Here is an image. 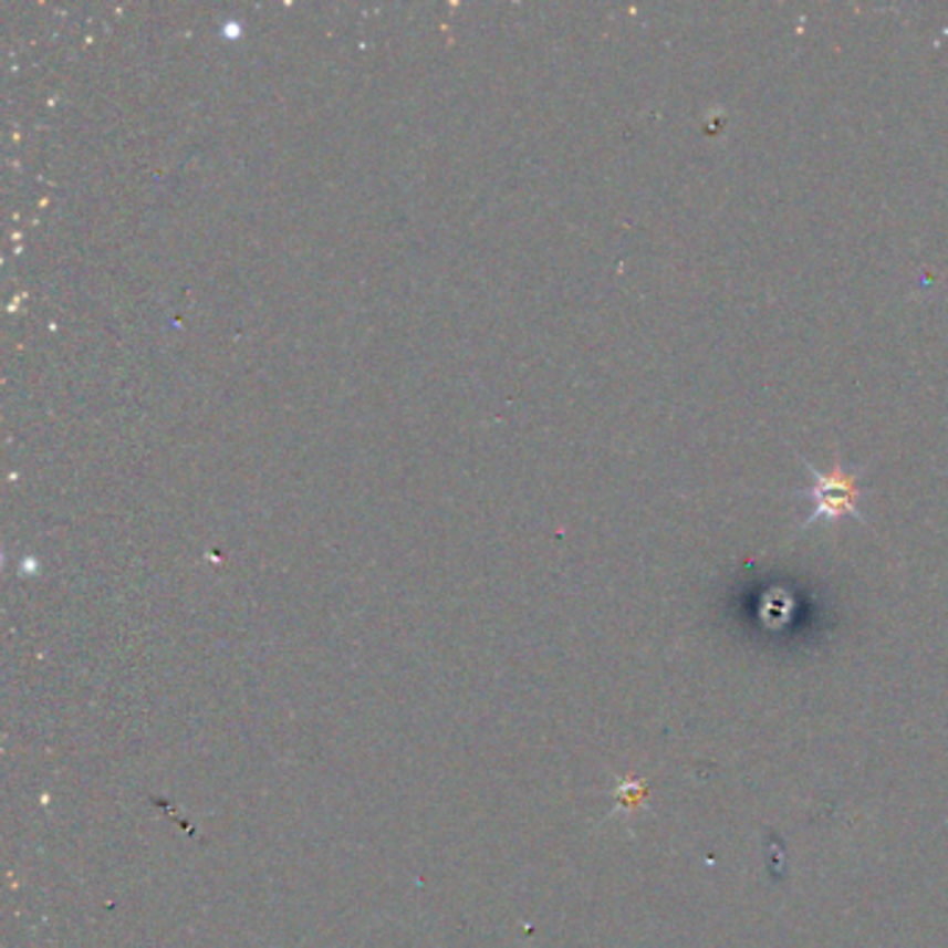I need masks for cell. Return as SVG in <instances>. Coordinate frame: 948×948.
Here are the masks:
<instances>
[{
  "label": "cell",
  "mask_w": 948,
  "mask_h": 948,
  "mask_svg": "<svg viewBox=\"0 0 948 948\" xmlns=\"http://www.w3.org/2000/svg\"><path fill=\"white\" fill-rule=\"evenodd\" d=\"M806 473H810L812 485L806 487V490H801L799 496L810 498L812 509L810 518L804 520V525L817 523V520H834V523L843 518L863 520L857 501L860 496H863V490H860V476L865 473V468L848 470L843 468L840 457H834L832 470L821 473L817 468L806 465Z\"/></svg>",
  "instance_id": "6da1fadb"
}]
</instances>
